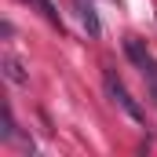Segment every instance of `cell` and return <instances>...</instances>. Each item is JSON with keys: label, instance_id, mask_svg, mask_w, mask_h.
<instances>
[{"label": "cell", "instance_id": "cell-1", "mask_svg": "<svg viewBox=\"0 0 157 157\" xmlns=\"http://www.w3.org/2000/svg\"><path fill=\"white\" fill-rule=\"evenodd\" d=\"M124 55L135 62V70L143 73V80H146V88H150V99H154V106H157V59L146 51V44L139 37H128L124 40Z\"/></svg>", "mask_w": 157, "mask_h": 157}, {"label": "cell", "instance_id": "cell-4", "mask_svg": "<svg viewBox=\"0 0 157 157\" xmlns=\"http://www.w3.org/2000/svg\"><path fill=\"white\" fill-rule=\"evenodd\" d=\"M0 70H4V77L11 80V84H26V80H29L26 66H22V62H18L11 51H4V55H0Z\"/></svg>", "mask_w": 157, "mask_h": 157}, {"label": "cell", "instance_id": "cell-2", "mask_svg": "<svg viewBox=\"0 0 157 157\" xmlns=\"http://www.w3.org/2000/svg\"><path fill=\"white\" fill-rule=\"evenodd\" d=\"M106 95H110V99H113V102H117V106H121L132 121H143V117H146V113H143V106L128 95V88L121 84V77L113 73V70H106Z\"/></svg>", "mask_w": 157, "mask_h": 157}, {"label": "cell", "instance_id": "cell-3", "mask_svg": "<svg viewBox=\"0 0 157 157\" xmlns=\"http://www.w3.org/2000/svg\"><path fill=\"white\" fill-rule=\"evenodd\" d=\"M73 7H77V18H80V26H84V33L88 37H99V15H95L91 0H73Z\"/></svg>", "mask_w": 157, "mask_h": 157}]
</instances>
